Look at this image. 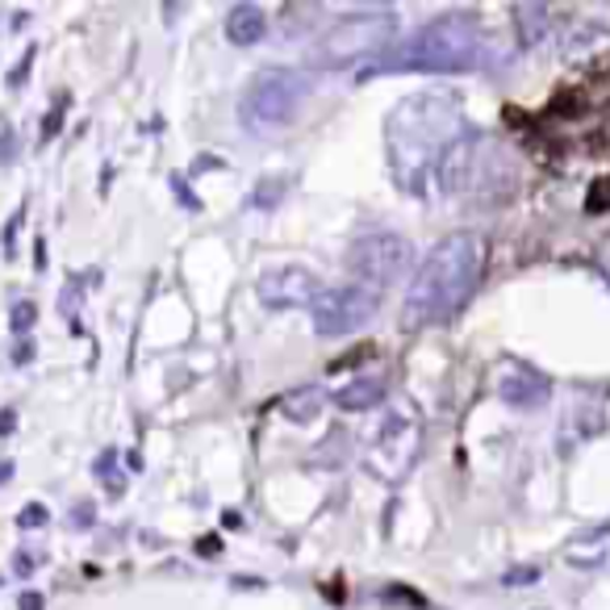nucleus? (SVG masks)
Returning <instances> with one entry per match:
<instances>
[{"label":"nucleus","mask_w":610,"mask_h":610,"mask_svg":"<svg viewBox=\"0 0 610 610\" xmlns=\"http://www.w3.org/2000/svg\"><path fill=\"white\" fill-rule=\"evenodd\" d=\"M469 134L460 105L444 93H419L406 96L398 109L389 114L385 139H389V164L401 188L423 192L431 176L439 180V167L451 155V146Z\"/></svg>","instance_id":"obj_1"},{"label":"nucleus","mask_w":610,"mask_h":610,"mask_svg":"<svg viewBox=\"0 0 610 610\" xmlns=\"http://www.w3.org/2000/svg\"><path fill=\"white\" fill-rule=\"evenodd\" d=\"M481 272H485V238L472 235V231L444 235L426 251V259L414 272V281L406 289L401 322L410 330H419L456 318L469 305L472 293H477Z\"/></svg>","instance_id":"obj_2"},{"label":"nucleus","mask_w":610,"mask_h":610,"mask_svg":"<svg viewBox=\"0 0 610 610\" xmlns=\"http://www.w3.org/2000/svg\"><path fill=\"white\" fill-rule=\"evenodd\" d=\"M481 30L469 13H447L435 22L419 25L414 34H406L401 43L380 50L373 68L360 75H376V71H426V75H460V71L481 68Z\"/></svg>","instance_id":"obj_3"},{"label":"nucleus","mask_w":610,"mask_h":610,"mask_svg":"<svg viewBox=\"0 0 610 610\" xmlns=\"http://www.w3.org/2000/svg\"><path fill=\"white\" fill-rule=\"evenodd\" d=\"M419 447H423V410L414 406V398L398 394L385 406L373 439L364 444V469L373 472L380 485H398V481H406V472L414 469Z\"/></svg>","instance_id":"obj_4"},{"label":"nucleus","mask_w":610,"mask_h":610,"mask_svg":"<svg viewBox=\"0 0 610 610\" xmlns=\"http://www.w3.org/2000/svg\"><path fill=\"white\" fill-rule=\"evenodd\" d=\"M305 96H309V80L302 71H289V68H268L259 71L251 80V89L243 93V126L251 134H277L284 126H293L297 114H302Z\"/></svg>","instance_id":"obj_5"},{"label":"nucleus","mask_w":610,"mask_h":610,"mask_svg":"<svg viewBox=\"0 0 610 610\" xmlns=\"http://www.w3.org/2000/svg\"><path fill=\"white\" fill-rule=\"evenodd\" d=\"M410 259H414L410 238L394 235V231H373V235H364L352 243V251H348V272L355 277V284L380 293V289H389V284H398L401 277H406Z\"/></svg>","instance_id":"obj_6"},{"label":"nucleus","mask_w":610,"mask_h":610,"mask_svg":"<svg viewBox=\"0 0 610 610\" xmlns=\"http://www.w3.org/2000/svg\"><path fill=\"white\" fill-rule=\"evenodd\" d=\"M380 305V293L364 289V284H335V289H322L314 305H309V318H314V330L327 335V339H339V335H352L360 330Z\"/></svg>","instance_id":"obj_7"},{"label":"nucleus","mask_w":610,"mask_h":610,"mask_svg":"<svg viewBox=\"0 0 610 610\" xmlns=\"http://www.w3.org/2000/svg\"><path fill=\"white\" fill-rule=\"evenodd\" d=\"M493 389H497V398L506 401V406H515V410H540L552 398V380L540 368L523 364V360H497Z\"/></svg>","instance_id":"obj_8"},{"label":"nucleus","mask_w":610,"mask_h":610,"mask_svg":"<svg viewBox=\"0 0 610 610\" xmlns=\"http://www.w3.org/2000/svg\"><path fill=\"white\" fill-rule=\"evenodd\" d=\"M322 289L318 277L302 268V263H281V268H268L259 277V302L268 309H297V305H314Z\"/></svg>","instance_id":"obj_9"},{"label":"nucleus","mask_w":610,"mask_h":610,"mask_svg":"<svg viewBox=\"0 0 610 610\" xmlns=\"http://www.w3.org/2000/svg\"><path fill=\"white\" fill-rule=\"evenodd\" d=\"M373 22H380V17H343V22L322 38L318 63H322V68H339V63H348L355 55H380V50H389V43L368 38V25Z\"/></svg>","instance_id":"obj_10"},{"label":"nucleus","mask_w":610,"mask_h":610,"mask_svg":"<svg viewBox=\"0 0 610 610\" xmlns=\"http://www.w3.org/2000/svg\"><path fill=\"white\" fill-rule=\"evenodd\" d=\"M385 376H355V380H348L343 389H335V406L339 410H373L376 401H385Z\"/></svg>","instance_id":"obj_11"},{"label":"nucleus","mask_w":610,"mask_h":610,"mask_svg":"<svg viewBox=\"0 0 610 610\" xmlns=\"http://www.w3.org/2000/svg\"><path fill=\"white\" fill-rule=\"evenodd\" d=\"M263 30H268V17H263V9H256V4H235L226 13V38L235 47H256L259 38H263Z\"/></svg>","instance_id":"obj_12"},{"label":"nucleus","mask_w":610,"mask_h":610,"mask_svg":"<svg viewBox=\"0 0 610 610\" xmlns=\"http://www.w3.org/2000/svg\"><path fill=\"white\" fill-rule=\"evenodd\" d=\"M318 406H322V389H318V385H302V389L284 394V401H281L289 423H309V419L318 414Z\"/></svg>","instance_id":"obj_13"},{"label":"nucleus","mask_w":610,"mask_h":610,"mask_svg":"<svg viewBox=\"0 0 610 610\" xmlns=\"http://www.w3.org/2000/svg\"><path fill=\"white\" fill-rule=\"evenodd\" d=\"M96 472L105 477V485H109V493H121V490H126V481H121L118 469H114V447H109V451H101V460H96Z\"/></svg>","instance_id":"obj_14"},{"label":"nucleus","mask_w":610,"mask_h":610,"mask_svg":"<svg viewBox=\"0 0 610 610\" xmlns=\"http://www.w3.org/2000/svg\"><path fill=\"white\" fill-rule=\"evenodd\" d=\"M34 318H38L34 302H17V305H13V318H9V322H13V330H17V335H25V330L34 327Z\"/></svg>","instance_id":"obj_15"},{"label":"nucleus","mask_w":610,"mask_h":610,"mask_svg":"<svg viewBox=\"0 0 610 610\" xmlns=\"http://www.w3.org/2000/svg\"><path fill=\"white\" fill-rule=\"evenodd\" d=\"M47 518H50V511L43 506V502H30V506H22V515H17V523H22V527H43Z\"/></svg>","instance_id":"obj_16"},{"label":"nucleus","mask_w":610,"mask_h":610,"mask_svg":"<svg viewBox=\"0 0 610 610\" xmlns=\"http://www.w3.org/2000/svg\"><path fill=\"white\" fill-rule=\"evenodd\" d=\"M30 68H34V50L25 55V59H22V63H17V68L9 71V89H17V84H22V75H25V71H30Z\"/></svg>","instance_id":"obj_17"},{"label":"nucleus","mask_w":610,"mask_h":610,"mask_svg":"<svg viewBox=\"0 0 610 610\" xmlns=\"http://www.w3.org/2000/svg\"><path fill=\"white\" fill-rule=\"evenodd\" d=\"M515 582H536V568H515V573L506 577V586H515Z\"/></svg>","instance_id":"obj_18"},{"label":"nucleus","mask_w":610,"mask_h":610,"mask_svg":"<svg viewBox=\"0 0 610 610\" xmlns=\"http://www.w3.org/2000/svg\"><path fill=\"white\" fill-rule=\"evenodd\" d=\"M201 556H218V536H206V540H201Z\"/></svg>","instance_id":"obj_19"},{"label":"nucleus","mask_w":610,"mask_h":610,"mask_svg":"<svg viewBox=\"0 0 610 610\" xmlns=\"http://www.w3.org/2000/svg\"><path fill=\"white\" fill-rule=\"evenodd\" d=\"M22 610H43V598L38 594H22Z\"/></svg>","instance_id":"obj_20"},{"label":"nucleus","mask_w":610,"mask_h":610,"mask_svg":"<svg viewBox=\"0 0 610 610\" xmlns=\"http://www.w3.org/2000/svg\"><path fill=\"white\" fill-rule=\"evenodd\" d=\"M30 355H34V343H22V348H17V352H13V360H17V364H25V360H30Z\"/></svg>","instance_id":"obj_21"},{"label":"nucleus","mask_w":610,"mask_h":610,"mask_svg":"<svg viewBox=\"0 0 610 610\" xmlns=\"http://www.w3.org/2000/svg\"><path fill=\"white\" fill-rule=\"evenodd\" d=\"M9 477H13V460H0V485H4Z\"/></svg>","instance_id":"obj_22"}]
</instances>
